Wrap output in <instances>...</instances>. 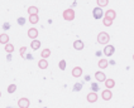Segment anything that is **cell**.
Here are the masks:
<instances>
[{
    "mask_svg": "<svg viewBox=\"0 0 134 108\" xmlns=\"http://www.w3.org/2000/svg\"><path fill=\"white\" fill-rule=\"evenodd\" d=\"M101 97H103V99L104 101H110L113 97V93L110 89H105V91H103V93H101Z\"/></svg>",
    "mask_w": 134,
    "mask_h": 108,
    "instance_id": "6",
    "label": "cell"
},
{
    "mask_svg": "<svg viewBox=\"0 0 134 108\" xmlns=\"http://www.w3.org/2000/svg\"><path fill=\"white\" fill-rule=\"evenodd\" d=\"M114 52H115V48H114V45H110V44H106L104 48V54L106 57H111L113 54H114Z\"/></svg>",
    "mask_w": 134,
    "mask_h": 108,
    "instance_id": "3",
    "label": "cell"
},
{
    "mask_svg": "<svg viewBox=\"0 0 134 108\" xmlns=\"http://www.w3.org/2000/svg\"><path fill=\"white\" fill-rule=\"evenodd\" d=\"M28 36H29L32 40H33V39H37V36H38V30H37L36 28H30L29 30H28Z\"/></svg>",
    "mask_w": 134,
    "mask_h": 108,
    "instance_id": "9",
    "label": "cell"
},
{
    "mask_svg": "<svg viewBox=\"0 0 134 108\" xmlns=\"http://www.w3.org/2000/svg\"><path fill=\"white\" fill-rule=\"evenodd\" d=\"M38 67H39V69H47L48 68V62H47V59H41L39 62H38Z\"/></svg>",
    "mask_w": 134,
    "mask_h": 108,
    "instance_id": "14",
    "label": "cell"
},
{
    "mask_svg": "<svg viewBox=\"0 0 134 108\" xmlns=\"http://www.w3.org/2000/svg\"><path fill=\"white\" fill-rule=\"evenodd\" d=\"M15 91H16V84H10V86L8 87V93H14Z\"/></svg>",
    "mask_w": 134,
    "mask_h": 108,
    "instance_id": "24",
    "label": "cell"
},
{
    "mask_svg": "<svg viewBox=\"0 0 134 108\" xmlns=\"http://www.w3.org/2000/svg\"><path fill=\"white\" fill-rule=\"evenodd\" d=\"M5 52L7 53H13L14 52V45L13 44H5Z\"/></svg>",
    "mask_w": 134,
    "mask_h": 108,
    "instance_id": "22",
    "label": "cell"
},
{
    "mask_svg": "<svg viewBox=\"0 0 134 108\" xmlns=\"http://www.w3.org/2000/svg\"><path fill=\"white\" fill-rule=\"evenodd\" d=\"M30 48L33 49V50H37L41 48V42L38 40V39H33L32 40V43H30Z\"/></svg>",
    "mask_w": 134,
    "mask_h": 108,
    "instance_id": "12",
    "label": "cell"
},
{
    "mask_svg": "<svg viewBox=\"0 0 134 108\" xmlns=\"http://www.w3.org/2000/svg\"><path fill=\"white\" fill-rule=\"evenodd\" d=\"M0 97H1V92H0Z\"/></svg>",
    "mask_w": 134,
    "mask_h": 108,
    "instance_id": "30",
    "label": "cell"
},
{
    "mask_svg": "<svg viewBox=\"0 0 134 108\" xmlns=\"http://www.w3.org/2000/svg\"><path fill=\"white\" fill-rule=\"evenodd\" d=\"M86 99H87V102H90V103H95V102L97 101V93L96 92H90V93L87 94V97H86Z\"/></svg>",
    "mask_w": 134,
    "mask_h": 108,
    "instance_id": "8",
    "label": "cell"
},
{
    "mask_svg": "<svg viewBox=\"0 0 134 108\" xmlns=\"http://www.w3.org/2000/svg\"><path fill=\"white\" fill-rule=\"evenodd\" d=\"M60 69L61 71H65V69H66V60H65V59H62L60 62Z\"/></svg>",
    "mask_w": 134,
    "mask_h": 108,
    "instance_id": "25",
    "label": "cell"
},
{
    "mask_svg": "<svg viewBox=\"0 0 134 108\" xmlns=\"http://www.w3.org/2000/svg\"><path fill=\"white\" fill-rule=\"evenodd\" d=\"M105 87H106V89H111V88H114V86H115V80L111 79V78H109V79H105Z\"/></svg>",
    "mask_w": 134,
    "mask_h": 108,
    "instance_id": "13",
    "label": "cell"
},
{
    "mask_svg": "<svg viewBox=\"0 0 134 108\" xmlns=\"http://www.w3.org/2000/svg\"><path fill=\"white\" fill-rule=\"evenodd\" d=\"M83 47H85V44L82 43L81 40H75L74 48L76 49V50H82V49H83Z\"/></svg>",
    "mask_w": 134,
    "mask_h": 108,
    "instance_id": "15",
    "label": "cell"
},
{
    "mask_svg": "<svg viewBox=\"0 0 134 108\" xmlns=\"http://www.w3.org/2000/svg\"><path fill=\"white\" fill-rule=\"evenodd\" d=\"M103 24H104L105 27H111V25H113V20L108 19V18H104V19H103Z\"/></svg>",
    "mask_w": 134,
    "mask_h": 108,
    "instance_id": "23",
    "label": "cell"
},
{
    "mask_svg": "<svg viewBox=\"0 0 134 108\" xmlns=\"http://www.w3.org/2000/svg\"><path fill=\"white\" fill-rule=\"evenodd\" d=\"M38 22H39V16H38V14L29 15V23L30 24H37Z\"/></svg>",
    "mask_w": 134,
    "mask_h": 108,
    "instance_id": "18",
    "label": "cell"
},
{
    "mask_svg": "<svg viewBox=\"0 0 134 108\" xmlns=\"http://www.w3.org/2000/svg\"><path fill=\"white\" fill-rule=\"evenodd\" d=\"M96 91H99V86L95 84V83H92V92H96Z\"/></svg>",
    "mask_w": 134,
    "mask_h": 108,
    "instance_id": "27",
    "label": "cell"
},
{
    "mask_svg": "<svg viewBox=\"0 0 134 108\" xmlns=\"http://www.w3.org/2000/svg\"><path fill=\"white\" fill-rule=\"evenodd\" d=\"M92 14H94V18L95 19H101L103 18V15H104V11H103V9L101 8H99V7H96L94 10H92Z\"/></svg>",
    "mask_w": 134,
    "mask_h": 108,
    "instance_id": "5",
    "label": "cell"
},
{
    "mask_svg": "<svg viewBox=\"0 0 134 108\" xmlns=\"http://www.w3.org/2000/svg\"><path fill=\"white\" fill-rule=\"evenodd\" d=\"M72 75H74L75 78L81 77L82 75V68L81 67H75L74 69H72Z\"/></svg>",
    "mask_w": 134,
    "mask_h": 108,
    "instance_id": "10",
    "label": "cell"
},
{
    "mask_svg": "<svg viewBox=\"0 0 134 108\" xmlns=\"http://www.w3.org/2000/svg\"><path fill=\"white\" fill-rule=\"evenodd\" d=\"M105 18H108V19H110V20H114L115 18H116V13H115V10L114 9H109L106 13H104Z\"/></svg>",
    "mask_w": 134,
    "mask_h": 108,
    "instance_id": "7",
    "label": "cell"
},
{
    "mask_svg": "<svg viewBox=\"0 0 134 108\" xmlns=\"http://www.w3.org/2000/svg\"><path fill=\"white\" fill-rule=\"evenodd\" d=\"M8 43H9V35L7 33L0 34V44H8Z\"/></svg>",
    "mask_w": 134,
    "mask_h": 108,
    "instance_id": "16",
    "label": "cell"
},
{
    "mask_svg": "<svg viewBox=\"0 0 134 108\" xmlns=\"http://www.w3.org/2000/svg\"><path fill=\"white\" fill-rule=\"evenodd\" d=\"M18 23H19V25H23V24L25 23V19H24V18H19V19H18Z\"/></svg>",
    "mask_w": 134,
    "mask_h": 108,
    "instance_id": "28",
    "label": "cell"
},
{
    "mask_svg": "<svg viewBox=\"0 0 134 108\" xmlns=\"http://www.w3.org/2000/svg\"><path fill=\"white\" fill-rule=\"evenodd\" d=\"M39 13V9L37 7H29L28 8V14L29 15H34V14H38Z\"/></svg>",
    "mask_w": 134,
    "mask_h": 108,
    "instance_id": "19",
    "label": "cell"
},
{
    "mask_svg": "<svg viewBox=\"0 0 134 108\" xmlns=\"http://www.w3.org/2000/svg\"><path fill=\"white\" fill-rule=\"evenodd\" d=\"M109 40H110V35L106 33V31H101V33H99V35H97V43L99 44H106L109 43Z\"/></svg>",
    "mask_w": 134,
    "mask_h": 108,
    "instance_id": "1",
    "label": "cell"
},
{
    "mask_svg": "<svg viewBox=\"0 0 134 108\" xmlns=\"http://www.w3.org/2000/svg\"><path fill=\"white\" fill-rule=\"evenodd\" d=\"M95 78H96L97 82H105L106 79V74L104 72H96L95 73Z\"/></svg>",
    "mask_w": 134,
    "mask_h": 108,
    "instance_id": "11",
    "label": "cell"
},
{
    "mask_svg": "<svg viewBox=\"0 0 134 108\" xmlns=\"http://www.w3.org/2000/svg\"><path fill=\"white\" fill-rule=\"evenodd\" d=\"M63 19L67 22H72L75 19V10L74 9H66L63 11Z\"/></svg>",
    "mask_w": 134,
    "mask_h": 108,
    "instance_id": "2",
    "label": "cell"
},
{
    "mask_svg": "<svg viewBox=\"0 0 134 108\" xmlns=\"http://www.w3.org/2000/svg\"><path fill=\"white\" fill-rule=\"evenodd\" d=\"M133 60H134V54H133Z\"/></svg>",
    "mask_w": 134,
    "mask_h": 108,
    "instance_id": "29",
    "label": "cell"
},
{
    "mask_svg": "<svg viewBox=\"0 0 134 108\" xmlns=\"http://www.w3.org/2000/svg\"><path fill=\"white\" fill-rule=\"evenodd\" d=\"M30 106V102L28 98H20L18 101V107L19 108H29Z\"/></svg>",
    "mask_w": 134,
    "mask_h": 108,
    "instance_id": "4",
    "label": "cell"
},
{
    "mask_svg": "<svg viewBox=\"0 0 134 108\" xmlns=\"http://www.w3.org/2000/svg\"><path fill=\"white\" fill-rule=\"evenodd\" d=\"M41 55H42V58H43V59H47V58L51 55V49H43V50H42V53H41Z\"/></svg>",
    "mask_w": 134,
    "mask_h": 108,
    "instance_id": "20",
    "label": "cell"
},
{
    "mask_svg": "<svg viewBox=\"0 0 134 108\" xmlns=\"http://www.w3.org/2000/svg\"><path fill=\"white\" fill-rule=\"evenodd\" d=\"M19 52H20V55H22V57H24V54H25V52H27V48H25V47H22Z\"/></svg>",
    "mask_w": 134,
    "mask_h": 108,
    "instance_id": "26",
    "label": "cell"
},
{
    "mask_svg": "<svg viewBox=\"0 0 134 108\" xmlns=\"http://www.w3.org/2000/svg\"><path fill=\"white\" fill-rule=\"evenodd\" d=\"M96 3L99 8H104L109 4V0H96Z\"/></svg>",
    "mask_w": 134,
    "mask_h": 108,
    "instance_id": "21",
    "label": "cell"
},
{
    "mask_svg": "<svg viewBox=\"0 0 134 108\" xmlns=\"http://www.w3.org/2000/svg\"><path fill=\"white\" fill-rule=\"evenodd\" d=\"M108 64H109V62H108V59H100L99 60V68H101V69H105L106 67H108Z\"/></svg>",
    "mask_w": 134,
    "mask_h": 108,
    "instance_id": "17",
    "label": "cell"
}]
</instances>
